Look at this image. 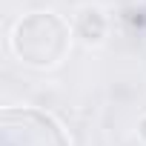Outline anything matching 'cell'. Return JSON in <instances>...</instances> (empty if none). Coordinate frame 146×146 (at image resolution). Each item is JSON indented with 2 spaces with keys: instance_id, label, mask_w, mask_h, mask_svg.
I'll return each mask as SVG.
<instances>
[{
  "instance_id": "obj_1",
  "label": "cell",
  "mask_w": 146,
  "mask_h": 146,
  "mask_svg": "<svg viewBox=\"0 0 146 146\" xmlns=\"http://www.w3.org/2000/svg\"><path fill=\"white\" fill-rule=\"evenodd\" d=\"M15 54L29 66H54L69 52V26L49 12H35L15 26Z\"/></svg>"
},
{
  "instance_id": "obj_2",
  "label": "cell",
  "mask_w": 146,
  "mask_h": 146,
  "mask_svg": "<svg viewBox=\"0 0 146 146\" xmlns=\"http://www.w3.org/2000/svg\"><path fill=\"white\" fill-rule=\"evenodd\" d=\"M0 146H72V140L52 115L17 106L0 115Z\"/></svg>"
}]
</instances>
